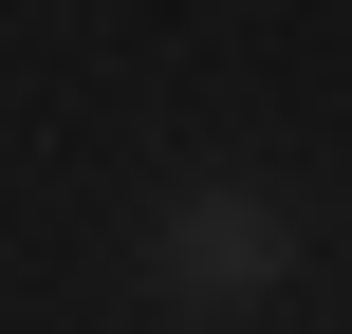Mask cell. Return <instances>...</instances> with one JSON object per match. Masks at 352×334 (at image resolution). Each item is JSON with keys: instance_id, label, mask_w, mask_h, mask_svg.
<instances>
[{"instance_id": "1", "label": "cell", "mask_w": 352, "mask_h": 334, "mask_svg": "<svg viewBox=\"0 0 352 334\" xmlns=\"http://www.w3.org/2000/svg\"><path fill=\"white\" fill-rule=\"evenodd\" d=\"M297 260H316V223H297V186H260V167H186V186L148 205V298H167L186 334L278 316Z\"/></svg>"}]
</instances>
